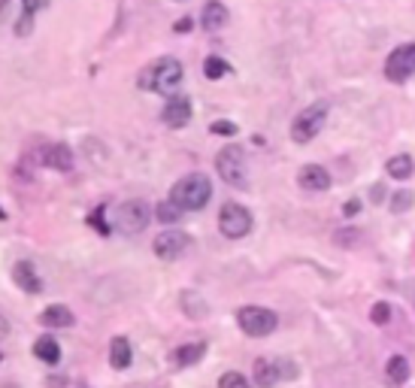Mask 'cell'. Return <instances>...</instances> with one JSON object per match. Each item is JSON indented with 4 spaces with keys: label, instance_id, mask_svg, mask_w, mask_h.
<instances>
[{
    "label": "cell",
    "instance_id": "9a60e30c",
    "mask_svg": "<svg viewBox=\"0 0 415 388\" xmlns=\"http://www.w3.org/2000/svg\"><path fill=\"white\" fill-rule=\"evenodd\" d=\"M40 322L45 325V328H73L76 316L64 307V303H52V307H45L40 313Z\"/></svg>",
    "mask_w": 415,
    "mask_h": 388
},
{
    "label": "cell",
    "instance_id": "f1b7e54d",
    "mask_svg": "<svg viewBox=\"0 0 415 388\" xmlns=\"http://www.w3.org/2000/svg\"><path fill=\"white\" fill-rule=\"evenodd\" d=\"M30 28H34V12H21V19H19V28H15V34L19 37H28L30 34Z\"/></svg>",
    "mask_w": 415,
    "mask_h": 388
},
{
    "label": "cell",
    "instance_id": "83f0119b",
    "mask_svg": "<svg viewBox=\"0 0 415 388\" xmlns=\"http://www.w3.org/2000/svg\"><path fill=\"white\" fill-rule=\"evenodd\" d=\"M276 367H279V376L282 379H297V374H301V370H297V364L288 361V358H276Z\"/></svg>",
    "mask_w": 415,
    "mask_h": 388
},
{
    "label": "cell",
    "instance_id": "2e32d148",
    "mask_svg": "<svg viewBox=\"0 0 415 388\" xmlns=\"http://www.w3.org/2000/svg\"><path fill=\"white\" fill-rule=\"evenodd\" d=\"M130 361H134L130 340L128 337H112V343H110V364H112V370H128Z\"/></svg>",
    "mask_w": 415,
    "mask_h": 388
},
{
    "label": "cell",
    "instance_id": "d4e9b609",
    "mask_svg": "<svg viewBox=\"0 0 415 388\" xmlns=\"http://www.w3.org/2000/svg\"><path fill=\"white\" fill-rule=\"evenodd\" d=\"M219 388H252V382L240 374V370H227V374L219 376Z\"/></svg>",
    "mask_w": 415,
    "mask_h": 388
},
{
    "label": "cell",
    "instance_id": "f546056e",
    "mask_svg": "<svg viewBox=\"0 0 415 388\" xmlns=\"http://www.w3.org/2000/svg\"><path fill=\"white\" fill-rule=\"evenodd\" d=\"M210 131L212 134H221V136H234L236 134V125H234V121H215Z\"/></svg>",
    "mask_w": 415,
    "mask_h": 388
},
{
    "label": "cell",
    "instance_id": "d6a6232c",
    "mask_svg": "<svg viewBox=\"0 0 415 388\" xmlns=\"http://www.w3.org/2000/svg\"><path fill=\"white\" fill-rule=\"evenodd\" d=\"M6 337H10V322L0 316V340H6Z\"/></svg>",
    "mask_w": 415,
    "mask_h": 388
},
{
    "label": "cell",
    "instance_id": "e0dca14e",
    "mask_svg": "<svg viewBox=\"0 0 415 388\" xmlns=\"http://www.w3.org/2000/svg\"><path fill=\"white\" fill-rule=\"evenodd\" d=\"M203 355H206V343H185L170 355V364L173 367H191V364H197Z\"/></svg>",
    "mask_w": 415,
    "mask_h": 388
},
{
    "label": "cell",
    "instance_id": "d6986e66",
    "mask_svg": "<svg viewBox=\"0 0 415 388\" xmlns=\"http://www.w3.org/2000/svg\"><path fill=\"white\" fill-rule=\"evenodd\" d=\"M34 355H37V358H40L43 364H58V361H61V346H58V340L49 337V334H45V337H40V340L34 343Z\"/></svg>",
    "mask_w": 415,
    "mask_h": 388
},
{
    "label": "cell",
    "instance_id": "5b68a950",
    "mask_svg": "<svg viewBox=\"0 0 415 388\" xmlns=\"http://www.w3.org/2000/svg\"><path fill=\"white\" fill-rule=\"evenodd\" d=\"M236 325H240L245 337H270L276 325H279V318L267 307H243L236 309Z\"/></svg>",
    "mask_w": 415,
    "mask_h": 388
},
{
    "label": "cell",
    "instance_id": "3957f363",
    "mask_svg": "<svg viewBox=\"0 0 415 388\" xmlns=\"http://www.w3.org/2000/svg\"><path fill=\"white\" fill-rule=\"evenodd\" d=\"M327 121V101H318L312 106H306L303 112H297V119L291 121V140L294 143H312L315 136L321 134V127H325Z\"/></svg>",
    "mask_w": 415,
    "mask_h": 388
},
{
    "label": "cell",
    "instance_id": "ac0fdd59",
    "mask_svg": "<svg viewBox=\"0 0 415 388\" xmlns=\"http://www.w3.org/2000/svg\"><path fill=\"white\" fill-rule=\"evenodd\" d=\"M279 382H282V376H279V367H276V361L258 358V361H255V385H258V388H276Z\"/></svg>",
    "mask_w": 415,
    "mask_h": 388
},
{
    "label": "cell",
    "instance_id": "277c9868",
    "mask_svg": "<svg viewBox=\"0 0 415 388\" xmlns=\"http://www.w3.org/2000/svg\"><path fill=\"white\" fill-rule=\"evenodd\" d=\"M149 218H152V210L145 201H125L115 207V227H119L125 237H134V234H140L149 227Z\"/></svg>",
    "mask_w": 415,
    "mask_h": 388
},
{
    "label": "cell",
    "instance_id": "836d02e7",
    "mask_svg": "<svg viewBox=\"0 0 415 388\" xmlns=\"http://www.w3.org/2000/svg\"><path fill=\"white\" fill-rule=\"evenodd\" d=\"M176 30H179V34H185V30H191V19H182L179 25H176Z\"/></svg>",
    "mask_w": 415,
    "mask_h": 388
},
{
    "label": "cell",
    "instance_id": "30bf717a",
    "mask_svg": "<svg viewBox=\"0 0 415 388\" xmlns=\"http://www.w3.org/2000/svg\"><path fill=\"white\" fill-rule=\"evenodd\" d=\"M297 185H301L303 192H310V194L327 192V188H330V173L321 164H303L301 173H297Z\"/></svg>",
    "mask_w": 415,
    "mask_h": 388
},
{
    "label": "cell",
    "instance_id": "7402d4cb",
    "mask_svg": "<svg viewBox=\"0 0 415 388\" xmlns=\"http://www.w3.org/2000/svg\"><path fill=\"white\" fill-rule=\"evenodd\" d=\"M385 170H388L391 179H409L412 170H415V164H412L409 155H394V158H388Z\"/></svg>",
    "mask_w": 415,
    "mask_h": 388
},
{
    "label": "cell",
    "instance_id": "6da1fadb",
    "mask_svg": "<svg viewBox=\"0 0 415 388\" xmlns=\"http://www.w3.org/2000/svg\"><path fill=\"white\" fill-rule=\"evenodd\" d=\"M210 197H212V182H210V176H203V173H188V176H182L170 188V201L185 212L203 210L206 203H210Z\"/></svg>",
    "mask_w": 415,
    "mask_h": 388
},
{
    "label": "cell",
    "instance_id": "8992f818",
    "mask_svg": "<svg viewBox=\"0 0 415 388\" xmlns=\"http://www.w3.org/2000/svg\"><path fill=\"white\" fill-rule=\"evenodd\" d=\"M215 170H219V176L227 182V185L234 188H243L245 185V152L243 146H225L215 155Z\"/></svg>",
    "mask_w": 415,
    "mask_h": 388
},
{
    "label": "cell",
    "instance_id": "5bb4252c",
    "mask_svg": "<svg viewBox=\"0 0 415 388\" xmlns=\"http://www.w3.org/2000/svg\"><path fill=\"white\" fill-rule=\"evenodd\" d=\"M43 161L49 164L52 170L70 173V170H73V152H70V146H64V143H55V146H45Z\"/></svg>",
    "mask_w": 415,
    "mask_h": 388
},
{
    "label": "cell",
    "instance_id": "ffe728a7",
    "mask_svg": "<svg viewBox=\"0 0 415 388\" xmlns=\"http://www.w3.org/2000/svg\"><path fill=\"white\" fill-rule=\"evenodd\" d=\"M385 379H388V385H403L406 379H409V361H406L403 355H394V358H388V364H385Z\"/></svg>",
    "mask_w": 415,
    "mask_h": 388
},
{
    "label": "cell",
    "instance_id": "9c48e42d",
    "mask_svg": "<svg viewBox=\"0 0 415 388\" xmlns=\"http://www.w3.org/2000/svg\"><path fill=\"white\" fill-rule=\"evenodd\" d=\"M188 246H191V237L185 231H164L155 237V255L161 261H176V258L188 252Z\"/></svg>",
    "mask_w": 415,
    "mask_h": 388
},
{
    "label": "cell",
    "instance_id": "7c38bea8",
    "mask_svg": "<svg viewBox=\"0 0 415 388\" xmlns=\"http://www.w3.org/2000/svg\"><path fill=\"white\" fill-rule=\"evenodd\" d=\"M12 283L21 288V292L28 294H40L43 292V279L40 273H37V267L30 261H15L12 264Z\"/></svg>",
    "mask_w": 415,
    "mask_h": 388
},
{
    "label": "cell",
    "instance_id": "4316f807",
    "mask_svg": "<svg viewBox=\"0 0 415 388\" xmlns=\"http://www.w3.org/2000/svg\"><path fill=\"white\" fill-rule=\"evenodd\" d=\"M391 318V307L385 300H379V303H373V309H370V322L373 325H385Z\"/></svg>",
    "mask_w": 415,
    "mask_h": 388
},
{
    "label": "cell",
    "instance_id": "52a82bcc",
    "mask_svg": "<svg viewBox=\"0 0 415 388\" xmlns=\"http://www.w3.org/2000/svg\"><path fill=\"white\" fill-rule=\"evenodd\" d=\"M219 231L225 234L227 240H243L245 234L252 231V212L243 207V203H225L219 212Z\"/></svg>",
    "mask_w": 415,
    "mask_h": 388
},
{
    "label": "cell",
    "instance_id": "1f68e13d",
    "mask_svg": "<svg viewBox=\"0 0 415 388\" xmlns=\"http://www.w3.org/2000/svg\"><path fill=\"white\" fill-rule=\"evenodd\" d=\"M343 212H345V216H358V212H361V201H358V197H352V201H345V207H343Z\"/></svg>",
    "mask_w": 415,
    "mask_h": 388
},
{
    "label": "cell",
    "instance_id": "8fae6325",
    "mask_svg": "<svg viewBox=\"0 0 415 388\" xmlns=\"http://www.w3.org/2000/svg\"><path fill=\"white\" fill-rule=\"evenodd\" d=\"M161 119H164L167 127H185L188 121H191V97L173 94L170 101H167L164 112H161Z\"/></svg>",
    "mask_w": 415,
    "mask_h": 388
},
{
    "label": "cell",
    "instance_id": "d590c367",
    "mask_svg": "<svg viewBox=\"0 0 415 388\" xmlns=\"http://www.w3.org/2000/svg\"><path fill=\"white\" fill-rule=\"evenodd\" d=\"M0 361H3V355H0Z\"/></svg>",
    "mask_w": 415,
    "mask_h": 388
},
{
    "label": "cell",
    "instance_id": "4dcf8cb0",
    "mask_svg": "<svg viewBox=\"0 0 415 388\" xmlns=\"http://www.w3.org/2000/svg\"><path fill=\"white\" fill-rule=\"evenodd\" d=\"M21 3H25L28 12H40V10H45V6H49V0H21Z\"/></svg>",
    "mask_w": 415,
    "mask_h": 388
},
{
    "label": "cell",
    "instance_id": "cb8c5ba5",
    "mask_svg": "<svg viewBox=\"0 0 415 388\" xmlns=\"http://www.w3.org/2000/svg\"><path fill=\"white\" fill-rule=\"evenodd\" d=\"M182 207H176L173 201H164V203H158V210H155V216H158V222H164V225H173V222H179L182 218Z\"/></svg>",
    "mask_w": 415,
    "mask_h": 388
},
{
    "label": "cell",
    "instance_id": "603a6c76",
    "mask_svg": "<svg viewBox=\"0 0 415 388\" xmlns=\"http://www.w3.org/2000/svg\"><path fill=\"white\" fill-rule=\"evenodd\" d=\"M203 73H206V79H221V76L230 73V64L225 58H219V55H210L203 61Z\"/></svg>",
    "mask_w": 415,
    "mask_h": 388
},
{
    "label": "cell",
    "instance_id": "4fadbf2b",
    "mask_svg": "<svg viewBox=\"0 0 415 388\" xmlns=\"http://www.w3.org/2000/svg\"><path fill=\"white\" fill-rule=\"evenodd\" d=\"M227 19H230V12H227V6L221 3V0H206V3H203L201 25L206 30H221V28L227 25Z\"/></svg>",
    "mask_w": 415,
    "mask_h": 388
},
{
    "label": "cell",
    "instance_id": "ba28073f",
    "mask_svg": "<svg viewBox=\"0 0 415 388\" xmlns=\"http://www.w3.org/2000/svg\"><path fill=\"white\" fill-rule=\"evenodd\" d=\"M415 73V43H401L391 49L385 58V79L388 82H406Z\"/></svg>",
    "mask_w": 415,
    "mask_h": 388
},
{
    "label": "cell",
    "instance_id": "e575fe53",
    "mask_svg": "<svg viewBox=\"0 0 415 388\" xmlns=\"http://www.w3.org/2000/svg\"><path fill=\"white\" fill-rule=\"evenodd\" d=\"M373 203H382V185H373Z\"/></svg>",
    "mask_w": 415,
    "mask_h": 388
},
{
    "label": "cell",
    "instance_id": "44dd1931",
    "mask_svg": "<svg viewBox=\"0 0 415 388\" xmlns=\"http://www.w3.org/2000/svg\"><path fill=\"white\" fill-rule=\"evenodd\" d=\"M182 309H185L188 318H203L206 313H210V307H206V300L201 298L197 292H182Z\"/></svg>",
    "mask_w": 415,
    "mask_h": 388
},
{
    "label": "cell",
    "instance_id": "7a4b0ae2",
    "mask_svg": "<svg viewBox=\"0 0 415 388\" xmlns=\"http://www.w3.org/2000/svg\"><path fill=\"white\" fill-rule=\"evenodd\" d=\"M140 85L155 91V94L173 97L176 88L182 85V64L176 58H158L155 64H149L140 76Z\"/></svg>",
    "mask_w": 415,
    "mask_h": 388
},
{
    "label": "cell",
    "instance_id": "484cf974",
    "mask_svg": "<svg viewBox=\"0 0 415 388\" xmlns=\"http://www.w3.org/2000/svg\"><path fill=\"white\" fill-rule=\"evenodd\" d=\"M391 212H406L412 207V192H406V188H401V192H394L391 194Z\"/></svg>",
    "mask_w": 415,
    "mask_h": 388
}]
</instances>
